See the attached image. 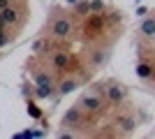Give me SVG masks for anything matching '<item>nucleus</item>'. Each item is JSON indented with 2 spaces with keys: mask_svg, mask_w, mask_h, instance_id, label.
<instances>
[{
  "mask_svg": "<svg viewBox=\"0 0 155 139\" xmlns=\"http://www.w3.org/2000/svg\"><path fill=\"white\" fill-rule=\"evenodd\" d=\"M91 28L95 30V28H102V16L100 14H93L91 16Z\"/></svg>",
  "mask_w": 155,
  "mask_h": 139,
  "instance_id": "nucleus-14",
  "label": "nucleus"
},
{
  "mask_svg": "<svg viewBox=\"0 0 155 139\" xmlns=\"http://www.w3.org/2000/svg\"><path fill=\"white\" fill-rule=\"evenodd\" d=\"M51 63H53L56 70H67V67H70V56H67L65 51H56L53 58H51Z\"/></svg>",
  "mask_w": 155,
  "mask_h": 139,
  "instance_id": "nucleus-7",
  "label": "nucleus"
},
{
  "mask_svg": "<svg viewBox=\"0 0 155 139\" xmlns=\"http://www.w3.org/2000/svg\"><path fill=\"white\" fill-rule=\"evenodd\" d=\"M102 9H104V2H102V0H91V2H88V12L97 14V12H102Z\"/></svg>",
  "mask_w": 155,
  "mask_h": 139,
  "instance_id": "nucleus-12",
  "label": "nucleus"
},
{
  "mask_svg": "<svg viewBox=\"0 0 155 139\" xmlns=\"http://www.w3.org/2000/svg\"><path fill=\"white\" fill-rule=\"evenodd\" d=\"M9 2H12V0H0V9H2V7H7Z\"/></svg>",
  "mask_w": 155,
  "mask_h": 139,
  "instance_id": "nucleus-20",
  "label": "nucleus"
},
{
  "mask_svg": "<svg viewBox=\"0 0 155 139\" xmlns=\"http://www.w3.org/2000/svg\"><path fill=\"white\" fill-rule=\"evenodd\" d=\"M79 107H81V111L95 114V111H100V109H102V102H100V98H97V95H81V98H79Z\"/></svg>",
  "mask_w": 155,
  "mask_h": 139,
  "instance_id": "nucleus-5",
  "label": "nucleus"
},
{
  "mask_svg": "<svg viewBox=\"0 0 155 139\" xmlns=\"http://www.w3.org/2000/svg\"><path fill=\"white\" fill-rule=\"evenodd\" d=\"M81 118H84V111H81V107H70L67 111H65V116H63V123L60 125L63 127H79L81 125Z\"/></svg>",
  "mask_w": 155,
  "mask_h": 139,
  "instance_id": "nucleus-2",
  "label": "nucleus"
},
{
  "mask_svg": "<svg viewBox=\"0 0 155 139\" xmlns=\"http://www.w3.org/2000/svg\"><path fill=\"white\" fill-rule=\"evenodd\" d=\"M2 30H7V26H5V21L0 19V33H2Z\"/></svg>",
  "mask_w": 155,
  "mask_h": 139,
  "instance_id": "nucleus-21",
  "label": "nucleus"
},
{
  "mask_svg": "<svg viewBox=\"0 0 155 139\" xmlns=\"http://www.w3.org/2000/svg\"><path fill=\"white\" fill-rule=\"evenodd\" d=\"M77 86H79L77 79H67V81H63V84L58 86V93H60V95H67V93H72Z\"/></svg>",
  "mask_w": 155,
  "mask_h": 139,
  "instance_id": "nucleus-11",
  "label": "nucleus"
},
{
  "mask_svg": "<svg viewBox=\"0 0 155 139\" xmlns=\"http://www.w3.org/2000/svg\"><path fill=\"white\" fill-rule=\"evenodd\" d=\"M141 35L146 37V40H150V37L155 35V19L153 16H148V19L141 23Z\"/></svg>",
  "mask_w": 155,
  "mask_h": 139,
  "instance_id": "nucleus-8",
  "label": "nucleus"
},
{
  "mask_svg": "<svg viewBox=\"0 0 155 139\" xmlns=\"http://www.w3.org/2000/svg\"><path fill=\"white\" fill-rule=\"evenodd\" d=\"M7 42H9V37H7V30H2V33H0V46H5Z\"/></svg>",
  "mask_w": 155,
  "mask_h": 139,
  "instance_id": "nucleus-17",
  "label": "nucleus"
},
{
  "mask_svg": "<svg viewBox=\"0 0 155 139\" xmlns=\"http://www.w3.org/2000/svg\"><path fill=\"white\" fill-rule=\"evenodd\" d=\"M146 14H148V9H146V7H139V9H137V16H146Z\"/></svg>",
  "mask_w": 155,
  "mask_h": 139,
  "instance_id": "nucleus-19",
  "label": "nucleus"
},
{
  "mask_svg": "<svg viewBox=\"0 0 155 139\" xmlns=\"http://www.w3.org/2000/svg\"><path fill=\"white\" fill-rule=\"evenodd\" d=\"M100 93H104V86H100V84H93V95H100Z\"/></svg>",
  "mask_w": 155,
  "mask_h": 139,
  "instance_id": "nucleus-18",
  "label": "nucleus"
},
{
  "mask_svg": "<svg viewBox=\"0 0 155 139\" xmlns=\"http://www.w3.org/2000/svg\"><path fill=\"white\" fill-rule=\"evenodd\" d=\"M104 93H107L109 102H114V104H120V102L127 98V88L120 86V84H109V86L104 88Z\"/></svg>",
  "mask_w": 155,
  "mask_h": 139,
  "instance_id": "nucleus-3",
  "label": "nucleus"
},
{
  "mask_svg": "<svg viewBox=\"0 0 155 139\" xmlns=\"http://www.w3.org/2000/svg\"><path fill=\"white\" fill-rule=\"evenodd\" d=\"M67 2H72V5H74V2H77V0H67Z\"/></svg>",
  "mask_w": 155,
  "mask_h": 139,
  "instance_id": "nucleus-22",
  "label": "nucleus"
},
{
  "mask_svg": "<svg viewBox=\"0 0 155 139\" xmlns=\"http://www.w3.org/2000/svg\"><path fill=\"white\" fill-rule=\"evenodd\" d=\"M70 33H72L70 19H65V16L53 19V23H51V35H53V37H67Z\"/></svg>",
  "mask_w": 155,
  "mask_h": 139,
  "instance_id": "nucleus-4",
  "label": "nucleus"
},
{
  "mask_svg": "<svg viewBox=\"0 0 155 139\" xmlns=\"http://www.w3.org/2000/svg\"><path fill=\"white\" fill-rule=\"evenodd\" d=\"M116 125H120L125 132H132L137 123H134V118H130V116H118V118H116Z\"/></svg>",
  "mask_w": 155,
  "mask_h": 139,
  "instance_id": "nucleus-9",
  "label": "nucleus"
},
{
  "mask_svg": "<svg viewBox=\"0 0 155 139\" xmlns=\"http://www.w3.org/2000/svg\"><path fill=\"white\" fill-rule=\"evenodd\" d=\"M0 19L5 21V26L9 28V26H16V23L21 21V14H19V9H16V7L7 5V7H2V9H0Z\"/></svg>",
  "mask_w": 155,
  "mask_h": 139,
  "instance_id": "nucleus-6",
  "label": "nucleus"
},
{
  "mask_svg": "<svg viewBox=\"0 0 155 139\" xmlns=\"http://www.w3.org/2000/svg\"><path fill=\"white\" fill-rule=\"evenodd\" d=\"M104 58H107V53H104V51H95V53H93V65H102V63H104Z\"/></svg>",
  "mask_w": 155,
  "mask_h": 139,
  "instance_id": "nucleus-13",
  "label": "nucleus"
},
{
  "mask_svg": "<svg viewBox=\"0 0 155 139\" xmlns=\"http://www.w3.org/2000/svg\"><path fill=\"white\" fill-rule=\"evenodd\" d=\"M28 107H30L28 111H30V116H32V118H39V109H37V107L32 104V102H30V104H28Z\"/></svg>",
  "mask_w": 155,
  "mask_h": 139,
  "instance_id": "nucleus-16",
  "label": "nucleus"
},
{
  "mask_svg": "<svg viewBox=\"0 0 155 139\" xmlns=\"http://www.w3.org/2000/svg\"><path fill=\"white\" fill-rule=\"evenodd\" d=\"M150 74H153V67L148 63H139L137 65V77L139 79H150Z\"/></svg>",
  "mask_w": 155,
  "mask_h": 139,
  "instance_id": "nucleus-10",
  "label": "nucleus"
},
{
  "mask_svg": "<svg viewBox=\"0 0 155 139\" xmlns=\"http://www.w3.org/2000/svg\"><path fill=\"white\" fill-rule=\"evenodd\" d=\"M35 95H37L39 100H46V98H51V77L49 74H44V72H39V74H35Z\"/></svg>",
  "mask_w": 155,
  "mask_h": 139,
  "instance_id": "nucleus-1",
  "label": "nucleus"
},
{
  "mask_svg": "<svg viewBox=\"0 0 155 139\" xmlns=\"http://www.w3.org/2000/svg\"><path fill=\"white\" fill-rule=\"evenodd\" d=\"M74 5H77V12L79 14H86V12H88V2H79V0H77Z\"/></svg>",
  "mask_w": 155,
  "mask_h": 139,
  "instance_id": "nucleus-15",
  "label": "nucleus"
}]
</instances>
